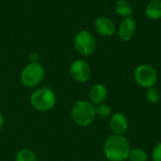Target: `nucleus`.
<instances>
[{"label":"nucleus","mask_w":161,"mask_h":161,"mask_svg":"<svg viewBox=\"0 0 161 161\" xmlns=\"http://www.w3.org/2000/svg\"><path fill=\"white\" fill-rule=\"evenodd\" d=\"M114 9L115 12L123 18L131 17L133 13V7L127 0H117L114 4Z\"/></svg>","instance_id":"13"},{"label":"nucleus","mask_w":161,"mask_h":161,"mask_svg":"<svg viewBox=\"0 0 161 161\" xmlns=\"http://www.w3.org/2000/svg\"><path fill=\"white\" fill-rule=\"evenodd\" d=\"M95 114L101 119H106L111 116V108L106 104H100L95 107Z\"/></svg>","instance_id":"17"},{"label":"nucleus","mask_w":161,"mask_h":161,"mask_svg":"<svg viewBox=\"0 0 161 161\" xmlns=\"http://www.w3.org/2000/svg\"><path fill=\"white\" fill-rule=\"evenodd\" d=\"M71 115L73 121L81 127L91 125L95 117V107L91 101L79 100L72 108Z\"/></svg>","instance_id":"2"},{"label":"nucleus","mask_w":161,"mask_h":161,"mask_svg":"<svg viewBox=\"0 0 161 161\" xmlns=\"http://www.w3.org/2000/svg\"><path fill=\"white\" fill-rule=\"evenodd\" d=\"M128 141L121 135L109 136L104 143V153L109 161H125L130 152Z\"/></svg>","instance_id":"1"},{"label":"nucleus","mask_w":161,"mask_h":161,"mask_svg":"<svg viewBox=\"0 0 161 161\" xmlns=\"http://www.w3.org/2000/svg\"><path fill=\"white\" fill-rule=\"evenodd\" d=\"M137 23L136 20L131 16L124 18L118 27V36L124 42H128L132 40L136 33Z\"/></svg>","instance_id":"8"},{"label":"nucleus","mask_w":161,"mask_h":161,"mask_svg":"<svg viewBox=\"0 0 161 161\" xmlns=\"http://www.w3.org/2000/svg\"><path fill=\"white\" fill-rule=\"evenodd\" d=\"M3 125H4V117H3V114L0 112V131L3 128Z\"/></svg>","instance_id":"19"},{"label":"nucleus","mask_w":161,"mask_h":161,"mask_svg":"<svg viewBox=\"0 0 161 161\" xmlns=\"http://www.w3.org/2000/svg\"><path fill=\"white\" fill-rule=\"evenodd\" d=\"M128 158L130 159V161H147L148 156L143 149L136 147L130 149Z\"/></svg>","instance_id":"15"},{"label":"nucleus","mask_w":161,"mask_h":161,"mask_svg":"<svg viewBox=\"0 0 161 161\" xmlns=\"http://www.w3.org/2000/svg\"><path fill=\"white\" fill-rule=\"evenodd\" d=\"M69 73L71 77L75 82L85 83L90 79L92 75V68L86 60L77 58L71 63Z\"/></svg>","instance_id":"7"},{"label":"nucleus","mask_w":161,"mask_h":161,"mask_svg":"<svg viewBox=\"0 0 161 161\" xmlns=\"http://www.w3.org/2000/svg\"><path fill=\"white\" fill-rule=\"evenodd\" d=\"M93 26L95 31L104 37H110L115 34L116 32V25L108 17H98L94 20Z\"/></svg>","instance_id":"9"},{"label":"nucleus","mask_w":161,"mask_h":161,"mask_svg":"<svg viewBox=\"0 0 161 161\" xmlns=\"http://www.w3.org/2000/svg\"><path fill=\"white\" fill-rule=\"evenodd\" d=\"M108 161H109V160H108Z\"/></svg>","instance_id":"21"},{"label":"nucleus","mask_w":161,"mask_h":161,"mask_svg":"<svg viewBox=\"0 0 161 161\" xmlns=\"http://www.w3.org/2000/svg\"><path fill=\"white\" fill-rule=\"evenodd\" d=\"M109 127L113 134L123 136L128 129V121L123 113H114L110 116Z\"/></svg>","instance_id":"10"},{"label":"nucleus","mask_w":161,"mask_h":161,"mask_svg":"<svg viewBox=\"0 0 161 161\" xmlns=\"http://www.w3.org/2000/svg\"><path fill=\"white\" fill-rule=\"evenodd\" d=\"M145 15L150 20H160L161 19V0H152L145 8Z\"/></svg>","instance_id":"12"},{"label":"nucleus","mask_w":161,"mask_h":161,"mask_svg":"<svg viewBox=\"0 0 161 161\" xmlns=\"http://www.w3.org/2000/svg\"><path fill=\"white\" fill-rule=\"evenodd\" d=\"M0 148H1V142H0Z\"/></svg>","instance_id":"20"},{"label":"nucleus","mask_w":161,"mask_h":161,"mask_svg":"<svg viewBox=\"0 0 161 161\" xmlns=\"http://www.w3.org/2000/svg\"><path fill=\"white\" fill-rule=\"evenodd\" d=\"M14 161H38L37 155L30 149H21L15 155Z\"/></svg>","instance_id":"14"},{"label":"nucleus","mask_w":161,"mask_h":161,"mask_svg":"<svg viewBox=\"0 0 161 161\" xmlns=\"http://www.w3.org/2000/svg\"><path fill=\"white\" fill-rule=\"evenodd\" d=\"M153 161H161V142L158 143L152 152Z\"/></svg>","instance_id":"18"},{"label":"nucleus","mask_w":161,"mask_h":161,"mask_svg":"<svg viewBox=\"0 0 161 161\" xmlns=\"http://www.w3.org/2000/svg\"><path fill=\"white\" fill-rule=\"evenodd\" d=\"M90 101L93 105H100L103 104L106 99L108 98V89L105 85L101 83H96L90 89L89 92Z\"/></svg>","instance_id":"11"},{"label":"nucleus","mask_w":161,"mask_h":161,"mask_svg":"<svg viewBox=\"0 0 161 161\" xmlns=\"http://www.w3.org/2000/svg\"><path fill=\"white\" fill-rule=\"evenodd\" d=\"M74 47L79 55L91 56L96 49V39L90 31L80 30L74 38Z\"/></svg>","instance_id":"5"},{"label":"nucleus","mask_w":161,"mask_h":161,"mask_svg":"<svg viewBox=\"0 0 161 161\" xmlns=\"http://www.w3.org/2000/svg\"><path fill=\"white\" fill-rule=\"evenodd\" d=\"M31 107L40 111L46 112L51 110L57 102L55 92L50 88H40L33 92L29 97Z\"/></svg>","instance_id":"3"},{"label":"nucleus","mask_w":161,"mask_h":161,"mask_svg":"<svg viewBox=\"0 0 161 161\" xmlns=\"http://www.w3.org/2000/svg\"><path fill=\"white\" fill-rule=\"evenodd\" d=\"M45 76V70L39 61H30L26 64L20 75V81L26 88L39 86Z\"/></svg>","instance_id":"4"},{"label":"nucleus","mask_w":161,"mask_h":161,"mask_svg":"<svg viewBox=\"0 0 161 161\" xmlns=\"http://www.w3.org/2000/svg\"><path fill=\"white\" fill-rule=\"evenodd\" d=\"M134 78L136 83L142 88H152L158 82V75L154 66L150 64H141L134 72Z\"/></svg>","instance_id":"6"},{"label":"nucleus","mask_w":161,"mask_h":161,"mask_svg":"<svg viewBox=\"0 0 161 161\" xmlns=\"http://www.w3.org/2000/svg\"><path fill=\"white\" fill-rule=\"evenodd\" d=\"M145 97H146V100L151 103V104H157L159 102L161 98L160 92L159 91L155 88V87H152V88H149L146 92V94H145Z\"/></svg>","instance_id":"16"}]
</instances>
